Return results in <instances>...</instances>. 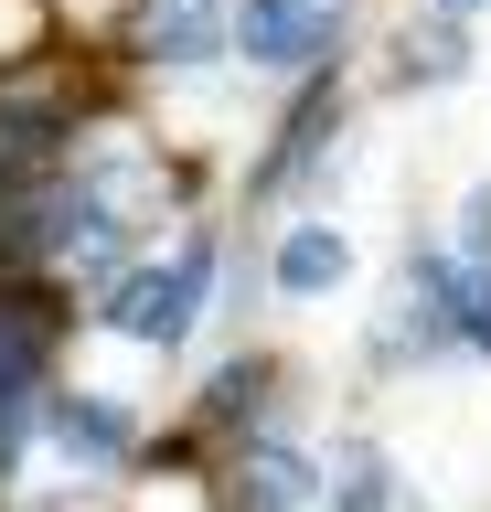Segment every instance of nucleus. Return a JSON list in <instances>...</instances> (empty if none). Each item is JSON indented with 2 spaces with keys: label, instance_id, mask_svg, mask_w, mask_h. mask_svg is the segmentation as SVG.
Segmentation results:
<instances>
[{
  "label": "nucleus",
  "instance_id": "12",
  "mask_svg": "<svg viewBox=\"0 0 491 512\" xmlns=\"http://www.w3.org/2000/svg\"><path fill=\"white\" fill-rule=\"evenodd\" d=\"M481 11H491V0H427V22H438V32H470Z\"/></svg>",
  "mask_w": 491,
  "mask_h": 512
},
{
  "label": "nucleus",
  "instance_id": "5",
  "mask_svg": "<svg viewBox=\"0 0 491 512\" xmlns=\"http://www.w3.org/2000/svg\"><path fill=\"white\" fill-rule=\"evenodd\" d=\"M129 54L150 75H203L235 54V0H139L129 11Z\"/></svg>",
  "mask_w": 491,
  "mask_h": 512
},
{
  "label": "nucleus",
  "instance_id": "1",
  "mask_svg": "<svg viewBox=\"0 0 491 512\" xmlns=\"http://www.w3.org/2000/svg\"><path fill=\"white\" fill-rule=\"evenodd\" d=\"M214 278H225V235L214 224H182L171 256H139L118 288H97V331L107 342H139V352H182L214 310Z\"/></svg>",
  "mask_w": 491,
  "mask_h": 512
},
{
  "label": "nucleus",
  "instance_id": "8",
  "mask_svg": "<svg viewBox=\"0 0 491 512\" xmlns=\"http://www.w3.org/2000/svg\"><path fill=\"white\" fill-rule=\"evenodd\" d=\"M193 416H203V427H214L225 448H246V438H278V352H225V363L203 374Z\"/></svg>",
  "mask_w": 491,
  "mask_h": 512
},
{
  "label": "nucleus",
  "instance_id": "7",
  "mask_svg": "<svg viewBox=\"0 0 491 512\" xmlns=\"http://www.w3.org/2000/svg\"><path fill=\"white\" fill-rule=\"evenodd\" d=\"M257 278H267V299H331V288L353 278V224L342 214H289L267 235Z\"/></svg>",
  "mask_w": 491,
  "mask_h": 512
},
{
  "label": "nucleus",
  "instance_id": "10",
  "mask_svg": "<svg viewBox=\"0 0 491 512\" xmlns=\"http://www.w3.org/2000/svg\"><path fill=\"white\" fill-rule=\"evenodd\" d=\"M438 246H449L459 267H491V182H470L449 203V235H438Z\"/></svg>",
  "mask_w": 491,
  "mask_h": 512
},
{
  "label": "nucleus",
  "instance_id": "9",
  "mask_svg": "<svg viewBox=\"0 0 491 512\" xmlns=\"http://www.w3.org/2000/svg\"><path fill=\"white\" fill-rule=\"evenodd\" d=\"M459 75H470V32H438V22H427V32L395 43V86H427V96H438V86H459Z\"/></svg>",
  "mask_w": 491,
  "mask_h": 512
},
{
  "label": "nucleus",
  "instance_id": "3",
  "mask_svg": "<svg viewBox=\"0 0 491 512\" xmlns=\"http://www.w3.org/2000/svg\"><path fill=\"white\" fill-rule=\"evenodd\" d=\"M353 43V0H235V64L246 75H331Z\"/></svg>",
  "mask_w": 491,
  "mask_h": 512
},
{
  "label": "nucleus",
  "instance_id": "2",
  "mask_svg": "<svg viewBox=\"0 0 491 512\" xmlns=\"http://www.w3.org/2000/svg\"><path fill=\"white\" fill-rule=\"evenodd\" d=\"M342 128H353L342 75H310V86H299V107L278 118V139L246 160V192H257V203H299V214H310V192H321L331 160H342Z\"/></svg>",
  "mask_w": 491,
  "mask_h": 512
},
{
  "label": "nucleus",
  "instance_id": "11",
  "mask_svg": "<svg viewBox=\"0 0 491 512\" xmlns=\"http://www.w3.org/2000/svg\"><path fill=\"white\" fill-rule=\"evenodd\" d=\"M459 352H470V363H491V267H470V278H459Z\"/></svg>",
  "mask_w": 491,
  "mask_h": 512
},
{
  "label": "nucleus",
  "instance_id": "4",
  "mask_svg": "<svg viewBox=\"0 0 491 512\" xmlns=\"http://www.w3.org/2000/svg\"><path fill=\"white\" fill-rule=\"evenodd\" d=\"M33 438L75 470V491H107V480L139 459V406H129V395H107V384H54Z\"/></svg>",
  "mask_w": 491,
  "mask_h": 512
},
{
  "label": "nucleus",
  "instance_id": "6",
  "mask_svg": "<svg viewBox=\"0 0 491 512\" xmlns=\"http://www.w3.org/2000/svg\"><path fill=\"white\" fill-rule=\"evenodd\" d=\"M225 512H321V448H299L289 427L225 448Z\"/></svg>",
  "mask_w": 491,
  "mask_h": 512
}]
</instances>
